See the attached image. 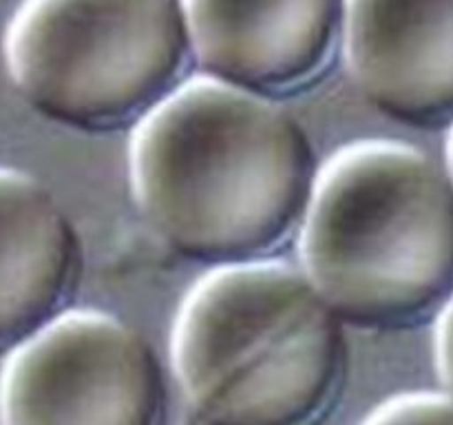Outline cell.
<instances>
[{
    "mask_svg": "<svg viewBox=\"0 0 453 425\" xmlns=\"http://www.w3.org/2000/svg\"><path fill=\"white\" fill-rule=\"evenodd\" d=\"M361 425H453L447 392H407L380 403Z\"/></svg>",
    "mask_w": 453,
    "mask_h": 425,
    "instance_id": "9c48e42d",
    "label": "cell"
},
{
    "mask_svg": "<svg viewBox=\"0 0 453 425\" xmlns=\"http://www.w3.org/2000/svg\"><path fill=\"white\" fill-rule=\"evenodd\" d=\"M171 359L203 425H321L348 376L345 321L299 266H221L181 301Z\"/></svg>",
    "mask_w": 453,
    "mask_h": 425,
    "instance_id": "7a4b0ae2",
    "label": "cell"
},
{
    "mask_svg": "<svg viewBox=\"0 0 453 425\" xmlns=\"http://www.w3.org/2000/svg\"><path fill=\"white\" fill-rule=\"evenodd\" d=\"M299 268L345 323L418 326L453 295V180L396 140H361L321 166Z\"/></svg>",
    "mask_w": 453,
    "mask_h": 425,
    "instance_id": "3957f363",
    "label": "cell"
},
{
    "mask_svg": "<svg viewBox=\"0 0 453 425\" xmlns=\"http://www.w3.org/2000/svg\"><path fill=\"white\" fill-rule=\"evenodd\" d=\"M162 363L144 335L71 308L0 370V425H166Z\"/></svg>",
    "mask_w": 453,
    "mask_h": 425,
    "instance_id": "5b68a950",
    "label": "cell"
},
{
    "mask_svg": "<svg viewBox=\"0 0 453 425\" xmlns=\"http://www.w3.org/2000/svg\"><path fill=\"white\" fill-rule=\"evenodd\" d=\"M341 49L376 111L407 127H453V0H345Z\"/></svg>",
    "mask_w": 453,
    "mask_h": 425,
    "instance_id": "52a82bcc",
    "label": "cell"
},
{
    "mask_svg": "<svg viewBox=\"0 0 453 425\" xmlns=\"http://www.w3.org/2000/svg\"><path fill=\"white\" fill-rule=\"evenodd\" d=\"M319 171L290 111L208 75L186 80L128 146L144 220L177 255L211 268L264 261L299 237Z\"/></svg>",
    "mask_w": 453,
    "mask_h": 425,
    "instance_id": "6da1fadb",
    "label": "cell"
},
{
    "mask_svg": "<svg viewBox=\"0 0 453 425\" xmlns=\"http://www.w3.org/2000/svg\"><path fill=\"white\" fill-rule=\"evenodd\" d=\"M190 62L181 0H25L4 34L22 100L75 131L135 128L186 82Z\"/></svg>",
    "mask_w": 453,
    "mask_h": 425,
    "instance_id": "277c9868",
    "label": "cell"
},
{
    "mask_svg": "<svg viewBox=\"0 0 453 425\" xmlns=\"http://www.w3.org/2000/svg\"><path fill=\"white\" fill-rule=\"evenodd\" d=\"M434 357H436V370L442 383V392H447L453 398V295L445 304V308L438 313Z\"/></svg>",
    "mask_w": 453,
    "mask_h": 425,
    "instance_id": "30bf717a",
    "label": "cell"
},
{
    "mask_svg": "<svg viewBox=\"0 0 453 425\" xmlns=\"http://www.w3.org/2000/svg\"><path fill=\"white\" fill-rule=\"evenodd\" d=\"M82 268V239L53 190L0 166V357L69 313Z\"/></svg>",
    "mask_w": 453,
    "mask_h": 425,
    "instance_id": "ba28073f",
    "label": "cell"
},
{
    "mask_svg": "<svg viewBox=\"0 0 453 425\" xmlns=\"http://www.w3.org/2000/svg\"><path fill=\"white\" fill-rule=\"evenodd\" d=\"M202 75L274 100L317 82L343 47L345 0H181Z\"/></svg>",
    "mask_w": 453,
    "mask_h": 425,
    "instance_id": "8992f818",
    "label": "cell"
},
{
    "mask_svg": "<svg viewBox=\"0 0 453 425\" xmlns=\"http://www.w3.org/2000/svg\"><path fill=\"white\" fill-rule=\"evenodd\" d=\"M447 171H449L451 180H453V127H451V133H449V142H447Z\"/></svg>",
    "mask_w": 453,
    "mask_h": 425,
    "instance_id": "8fae6325",
    "label": "cell"
}]
</instances>
